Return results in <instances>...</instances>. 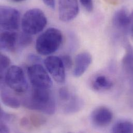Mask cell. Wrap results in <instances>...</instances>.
<instances>
[{"instance_id": "obj_1", "label": "cell", "mask_w": 133, "mask_h": 133, "mask_svg": "<svg viewBox=\"0 0 133 133\" xmlns=\"http://www.w3.org/2000/svg\"><path fill=\"white\" fill-rule=\"evenodd\" d=\"M23 106L29 109L52 115L56 111V103L49 89L33 87L30 97L25 99Z\"/></svg>"}, {"instance_id": "obj_2", "label": "cell", "mask_w": 133, "mask_h": 133, "mask_svg": "<svg viewBox=\"0 0 133 133\" xmlns=\"http://www.w3.org/2000/svg\"><path fill=\"white\" fill-rule=\"evenodd\" d=\"M63 39L61 32L51 28L42 33L36 39V50L42 55L46 56L57 51L60 48Z\"/></svg>"}, {"instance_id": "obj_3", "label": "cell", "mask_w": 133, "mask_h": 133, "mask_svg": "<svg viewBox=\"0 0 133 133\" xmlns=\"http://www.w3.org/2000/svg\"><path fill=\"white\" fill-rule=\"evenodd\" d=\"M47 19L44 12L38 8L28 10L23 15L21 20V26L23 32L35 35L41 32L46 27Z\"/></svg>"}, {"instance_id": "obj_4", "label": "cell", "mask_w": 133, "mask_h": 133, "mask_svg": "<svg viewBox=\"0 0 133 133\" xmlns=\"http://www.w3.org/2000/svg\"><path fill=\"white\" fill-rule=\"evenodd\" d=\"M4 78L6 85L17 93H23L28 89L24 71L19 66L13 65L8 68Z\"/></svg>"}, {"instance_id": "obj_5", "label": "cell", "mask_w": 133, "mask_h": 133, "mask_svg": "<svg viewBox=\"0 0 133 133\" xmlns=\"http://www.w3.org/2000/svg\"><path fill=\"white\" fill-rule=\"evenodd\" d=\"M28 75L33 87L49 89L53 82L45 68L39 64H33L28 68Z\"/></svg>"}, {"instance_id": "obj_6", "label": "cell", "mask_w": 133, "mask_h": 133, "mask_svg": "<svg viewBox=\"0 0 133 133\" xmlns=\"http://www.w3.org/2000/svg\"><path fill=\"white\" fill-rule=\"evenodd\" d=\"M20 22L19 11L12 7L1 6L0 7V24L5 31H14L19 29Z\"/></svg>"}, {"instance_id": "obj_7", "label": "cell", "mask_w": 133, "mask_h": 133, "mask_svg": "<svg viewBox=\"0 0 133 133\" xmlns=\"http://www.w3.org/2000/svg\"><path fill=\"white\" fill-rule=\"evenodd\" d=\"M44 64L57 82L61 83L65 82V67L61 58L49 56L45 60Z\"/></svg>"}, {"instance_id": "obj_8", "label": "cell", "mask_w": 133, "mask_h": 133, "mask_svg": "<svg viewBox=\"0 0 133 133\" xmlns=\"http://www.w3.org/2000/svg\"><path fill=\"white\" fill-rule=\"evenodd\" d=\"M77 0H59V17L63 22H69L74 19L79 13Z\"/></svg>"}, {"instance_id": "obj_9", "label": "cell", "mask_w": 133, "mask_h": 133, "mask_svg": "<svg viewBox=\"0 0 133 133\" xmlns=\"http://www.w3.org/2000/svg\"><path fill=\"white\" fill-rule=\"evenodd\" d=\"M112 24L118 30L127 33L131 25H133V10L129 15L125 8L118 10L113 16Z\"/></svg>"}, {"instance_id": "obj_10", "label": "cell", "mask_w": 133, "mask_h": 133, "mask_svg": "<svg viewBox=\"0 0 133 133\" xmlns=\"http://www.w3.org/2000/svg\"><path fill=\"white\" fill-rule=\"evenodd\" d=\"M113 119L111 111L104 106H100L95 108L92 112L91 119L95 126L104 128L109 125Z\"/></svg>"}, {"instance_id": "obj_11", "label": "cell", "mask_w": 133, "mask_h": 133, "mask_svg": "<svg viewBox=\"0 0 133 133\" xmlns=\"http://www.w3.org/2000/svg\"><path fill=\"white\" fill-rule=\"evenodd\" d=\"M92 62V57L88 52H81L75 58L73 75L75 77L81 76L87 70Z\"/></svg>"}, {"instance_id": "obj_12", "label": "cell", "mask_w": 133, "mask_h": 133, "mask_svg": "<svg viewBox=\"0 0 133 133\" xmlns=\"http://www.w3.org/2000/svg\"><path fill=\"white\" fill-rule=\"evenodd\" d=\"M18 35L13 31H5L1 34V48L7 51L15 50L18 43Z\"/></svg>"}, {"instance_id": "obj_13", "label": "cell", "mask_w": 133, "mask_h": 133, "mask_svg": "<svg viewBox=\"0 0 133 133\" xmlns=\"http://www.w3.org/2000/svg\"><path fill=\"white\" fill-rule=\"evenodd\" d=\"M67 102L68 103L64 107V112L67 114L77 112L80 111L83 106L82 100L76 96H71Z\"/></svg>"}, {"instance_id": "obj_14", "label": "cell", "mask_w": 133, "mask_h": 133, "mask_svg": "<svg viewBox=\"0 0 133 133\" xmlns=\"http://www.w3.org/2000/svg\"><path fill=\"white\" fill-rule=\"evenodd\" d=\"M112 85L111 80L104 75L96 77L92 82V88L96 91L108 90L111 89Z\"/></svg>"}, {"instance_id": "obj_15", "label": "cell", "mask_w": 133, "mask_h": 133, "mask_svg": "<svg viewBox=\"0 0 133 133\" xmlns=\"http://www.w3.org/2000/svg\"><path fill=\"white\" fill-rule=\"evenodd\" d=\"M1 100L6 106L13 109H17L20 106V101L14 96L9 94L5 91H1Z\"/></svg>"}, {"instance_id": "obj_16", "label": "cell", "mask_w": 133, "mask_h": 133, "mask_svg": "<svg viewBox=\"0 0 133 133\" xmlns=\"http://www.w3.org/2000/svg\"><path fill=\"white\" fill-rule=\"evenodd\" d=\"M113 133H133V123L128 121H121L114 124L111 130Z\"/></svg>"}, {"instance_id": "obj_17", "label": "cell", "mask_w": 133, "mask_h": 133, "mask_svg": "<svg viewBox=\"0 0 133 133\" xmlns=\"http://www.w3.org/2000/svg\"><path fill=\"white\" fill-rule=\"evenodd\" d=\"M10 64V60L9 58L5 55L1 54V78L2 80L4 76L8 69V67Z\"/></svg>"}, {"instance_id": "obj_18", "label": "cell", "mask_w": 133, "mask_h": 133, "mask_svg": "<svg viewBox=\"0 0 133 133\" xmlns=\"http://www.w3.org/2000/svg\"><path fill=\"white\" fill-rule=\"evenodd\" d=\"M32 42V38L31 35L26 34L24 32L21 33L18 36V43L21 47H25L28 46Z\"/></svg>"}, {"instance_id": "obj_19", "label": "cell", "mask_w": 133, "mask_h": 133, "mask_svg": "<svg viewBox=\"0 0 133 133\" xmlns=\"http://www.w3.org/2000/svg\"><path fill=\"white\" fill-rule=\"evenodd\" d=\"M30 121L34 126L36 127H38L45 122V119L44 118L41 117L40 116L33 115L30 118Z\"/></svg>"}, {"instance_id": "obj_20", "label": "cell", "mask_w": 133, "mask_h": 133, "mask_svg": "<svg viewBox=\"0 0 133 133\" xmlns=\"http://www.w3.org/2000/svg\"><path fill=\"white\" fill-rule=\"evenodd\" d=\"M59 97L61 101H67L71 97L68 89L65 87H62L59 91Z\"/></svg>"}, {"instance_id": "obj_21", "label": "cell", "mask_w": 133, "mask_h": 133, "mask_svg": "<svg viewBox=\"0 0 133 133\" xmlns=\"http://www.w3.org/2000/svg\"><path fill=\"white\" fill-rule=\"evenodd\" d=\"M84 9L88 12H91L93 9V0H79Z\"/></svg>"}, {"instance_id": "obj_22", "label": "cell", "mask_w": 133, "mask_h": 133, "mask_svg": "<svg viewBox=\"0 0 133 133\" xmlns=\"http://www.w3.org/2000/svg\"><path fill=\"white\" fill-rule=\"evenodd\" d=\"M61 59L63 62V64L67 69H70L72 65V60L70 57L68 55H64L61 57Z\"/></svg>"}, {"instance_id": "obj_23", "label": "cell", "mask_w": 133, "mask_h": 133, "mask_svg": "<svg viewBox=\"0 0 133 133\" xmlns=\"http://www.w3.org/2000/svg\"><path fill=\"white\" fill-rule=\"evenodd\" d=\"M13 118V116L5 111H4L2 109L1 110V119L2 121H5L6 122H9L11 121Z\"/></svg>"}, {"instance_id": "obj_24", "label": "cell", "mask_w": 133, "mask_h": 133, "mask_svg": "<svg viewBox=\"0 0 133 133\" xmlns=\"http://www.w3.org/2000/svg\"><path fill=\"white\" fill-rule=\"evenodd\" d=\"M43 1L50 8L54 9L55 8V0H43Z\"/></svg>"}, {"instance_id": "obj_25", "label": "cell", "mask_w": 133, "mask_h": 133, "mask_svg": "<svg viewBox=\"0 0 133 133\" xmlns=\"http://www.w3.org/2000/svg\"><path fill=\"white\" fill-rule=\"evenodd\" d=\"M0 132L1 133H9L10 131L8 127L4 123V122L1 121L0 126Z\"/></svg>"}, {"instance_id": "obj_26", "label": "cell", "mask_w": 133, "mask_h": 133, "mask_svg": "<svg viewBox=\"0 0 133 133\" xmlns=\"http://www.w3.org/2000/svg\"><path fill=\"white\" fill-rule=\"evenodd\" d=\"M105 1H107L108 3L112 4H116L117 2V1H118V0H105Z\"/></svg>"}, {"instance_id": "obj_27", "label": "cell", "mask_w": 133, "mask_h": 133, "mask_svg": "<svg viewBox=\"0 0 133 133\" xmlns=\"http://www.w3.org/2000/svg\"><path fill=\"white\" fill-rule=\"evenodd\" d=\"M14 2H22V1H23L24 0H12Z\"/></svg>"}, {"instance_id": "obj_28", "label": "cell", "mask_w": 133, "mask_h": 133, "mask_svg": "<svg viewBox=\"0 0 133 133\" xmlns=\"http://www.w3.org/2000/svg\"><path fill=\"white\" fill-rule=\"evenodd\" d=\"M132 33H133V25H132Z\"/></svg>"}]
</instances>
